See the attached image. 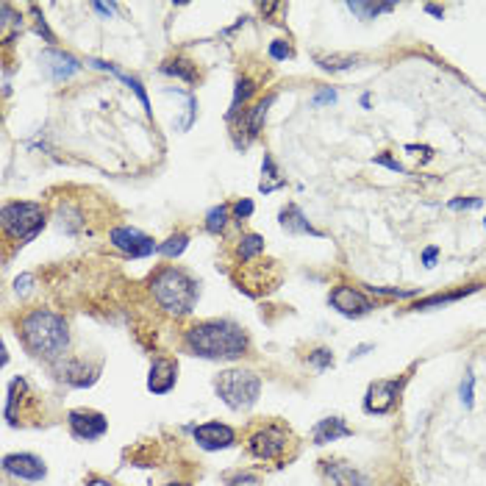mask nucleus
Segmentation results:
<instances>
[{
  "instance_id": "obj_3",
  "label": "nucleus",
  "mask_w": 486,
  "mask_h": 486,
  "mask_svg": "<svg viewBox=\"0 0 486 486\" xmlns=\"http://www.w3.org/2000/svg\"><path fill=\"white\" fill-rule=\"evenodd\" d=\"M150 292L167 314L187 317L197 303V281L181 267H162L150 278Z\"/></svg>"
},
{
  "instance_id": "obj_40",
  "label": "nucleus",
  "mask_w": 486,
  "mask_h": 486,
  "mask_svg": "<svg viewBox=\"0 0 486 486\" xmlns=\"http://www.w3.org/2000/svg\"><path fill=\"white\" fill-rule=\"evenodd\" d=\"M95 9L100 11V14H114V11H117V6H114V3H109V6H106V3H95Z\"/></svg>"
},
{
  "instance_id": "obj_18",
  "label": "nucleus",
  "mask_w": 486,
  "mask_h": 486,
  "mask_svg": "<svg viewBox=\"0 0 486 486\" xmlns=\"http://www.w3.org/2000/svg\"><path fill=\"white\" fill-rule=\"evenodd\" d=\"M345 436H353V428L342 417H325L314 425V445H328V442H336Z\"/></svg>"
},
{
  "instance_id": "obj_13",
  "label": "nucleus",
  "mask_w": 486,
  "mask_h": 486,
  "mask_svg": "<svg viewBox=\"0 0 486 486\" xmlns=\"http://www.w3.org/2000/svg\"><path fill=\"white\" fill-rule=\"evenodd\" d=\"M31 406H36V397H33L28 381L14 378L11 387H9V397H6V420H9V425H17L20 417H26V412Z\"/></svg>"
},
{
  "instance_id": "obj_32",
  "label": "nucleus",
  "mask_w": 486,
  "mask_h": 486,
  "mask_svg": "<svg viewBox=\"0 0 486 486\" xmlns=\"http://www.w3.org/2000/svg\"><path fill=\"white\" fill-rule=\"evenodd\" d=\"M270 56L275 59V62H287L292 56V48L287 45V42H281V39H275L272 45H270Z\"/></svg>"
},
{
  "instance_id": "obj_20",
  "label": "nucleus",
  "mask_w": 486,
  "mask_h": 486,
  "mask_svg": "<svg viewBox=\"0 0 486 486\" xmlns=\"http://www.w3.org/2000/svg\"><path fill=\"white\" fill-rule=\"evenodd\" d=\"M272 103H275V95H267L245 114V131H248V136H259V131L264 126V120H267V114H270V109H272Z\"/></svg>"
},
{
  "instance_id": "obj_43",
  "label": "nucleus",
  "mask_w": 486,
  "mask_h": 486,
  "mask_svg": "<svg viewBox=\"0 0 486 486\" xmlns=\"http://www.w3.org/2000/svg\"><path fill=\"white\" fill-rule=\"evenodd\" d=\"M87 486H111V484H109V481H103V478H89Z\"/></svg>"
},
{
  "instance_id": "obj_5",
  "label": "nucleus",
  "mask_w": 486,
  "mask_h": 486,
  "mask_svg": "<svg viewBox=\"0 0 486 486\" xmlns=\"http://www.w3.org/2000/svg\"><path fill=\"white\" fill-rule=\"evenodd\" d=\"M48 226V211L39 203H6L3 206V231L20 245L36 239V233Z\"/></svg>"
},
{
  "instance_id": "obj_14",
  "label": "nucleus",
  "mask_w": 486,
  "mask_h": 486,
  "mask_svg": "<svg viewBox=\"0 0 486 486\" xmlns=\"http://www.w3.org/2000/svg\"><path fill=\"white\" fill-rule=\"evenodd\" d=\"M59 372V381H65L67 387H75V389H87L92 387L97 378H100V364H89V361H65L56 367Z\"/></svg>"
},
{
  "instance_id": "obj_41",
  "label": "nucleus",
  "mask_w": 486,
  "mask_h": 486,
  "mask_svg": "<svg viewBox=\"0 0 486 486\" xmlns=\"http://www.w3.org/2000/svg\"><path fill=\"white\" fill-rule=\"evenodd\" d=\"M367 350H372V345H358L356 350H353V353H350V361H353V358H358V356H364V353H367Z\"/></svg>"
},
{
  "instance_id": "obj_22",
  "label": "nucleus",
  "mask_w": 486,
  "mask_h": 486,
  "mask_svg": "<svg viewBox=\"0 0 486 486\" xmlns=\"http://www.w3.org/2000/svg\"><path fill=\"white\" fill-rule=\"evenodd\" d=\"M481 287H467V289H455V292H448V294H433V297H425V300H417L412 306V311H425V309H436V306H448V303H455L473 292H478Z\"/></svg>"
},
{
  "instance_id": "obj_26",
  "label": "nucleus",
  "mask_w": 486,
  "mask_h": 486,
  "mask_svg": "<svg viewBox=\"0 0 486 486\" xmlns=\"http://www.w3.org/2000/svg\"><path fill=\"white\" fill-rule=\"evenodd\" d=\"M314 62L323 67V70H331V72H342V70H350V67H356L361 59L358 56H336V53H331V56H323V53H317L314 56Z\"/></svg>"
},
{
  "instance_id": "obj_21",
  "label": "nucleus",
  "mask_w": 486,
  "mask_h": 486,
  "mask_svg": "<svg viewBox=\"0 0 486 486\" xmlns=\"http://www.w3.org/2000/svg\"><path fill=\"white\" fill-rule=\"evenodd\" d=\"M256 92V81L253 78H248V75H242L239 81H236V89H233V100H231V109H228V120H233L242 109H245V103L250 100V95Z\"/></svg>"
},
{
  "instance_id": "obj_30",
  "label": "nucleus",
  "mask_w": 486,
  "mask_h": 486,
  "mask_svg": "<svg viewBox=\"0 0 486 486\" xmlns=\"http://www.w3.org/2000/svg\"><path fill=\"white\" fill-rule=\"evenodd\" d=\"M309 364L317 367V370H328V367L333 364V353H331L328 348H317L314 353H309Z\"/></svg>"
},
{
  "instance_id": "obj_7",
  "label": "nucleus",
  "mask_w": 486,
  "mask_h": 486,
  "mask_svg": "<svg viewBox=\"0 0 486 486\" xmlns=\"http://www.w3.org/2000/svg\"><path fill=\"white\" fill-rule=\"evenodd\" d=\"M289 439H292V433L287 428H281V425H264V428H259L256 433H250L248 448H250V453L256 455V458L275 461V458H281V455L287 453Z\"/></svg>"
},
{
  "instance_id": "obj_24",
  "label": "nucleus",
  "mask_w": 486,
  "mask_h": 486,
  "mask_svg": "<svg viewBox=\"0 0 486 486\" xmlns=\"http://www.w3.org/2000/svg\"><path fill=\"white\" fill-rule=\"evenodd\" d=\"M162 72L164 75H175V78H181V81H187V84H194V81H197V70H194V65L189 62V59H172V62H164Z\"/></svg>"
},
{
  "instance_id": "obj_16",
  "label": "nucleus",
  "mask_w": 486,
  "mask_h": 486,
  "mask_svg": "<svg viewBox=\"0 0 486 486\" xmlns=\"http://www.w3.org/2000/svg\"><path fill=\"white\" fill-rule=\"evenodd\" d=\"M175 384H178V361L164 356L153 358L150 375H148V389L153 394H167V392L175 389Z\"/></svg>"
},
{
  "instance_id": "obj_36",
  "label": "nucleus",
  "mask_w": 486,
  "mask_h": 486,
  "mask_svg": "<svg viewBox=\"0 0 486 486\" xmlns=\"http://www.w3.org/2000/svg\"><path fill=\"white\" fill-rule=\"evenodd\" d=\"M336 100V92L333 89H323V92H317V95L311 97V106H323V103H333Z\"/></svg>"
},
{
  "instance_id": "obj_42",
  "label": "nucleus",
  "mask_w": 486,
  "mask_h": 486,
  "mask_svg": "<svg viewBox=\"0 0 486 486\" xmlns=\"http://www.w3.org/2000/svg\"><path fill=\"white\" fill-rule=\"evenodd\" d=\"M425 11H428V14H433V17H442V14H445L439 6H425Z\"/></svg>"
},
{
  "instance_id": "obj_6",
  "label": "nucleus",
  "mask_w": 486,
  "mask_h": 486,
  "mask_svg": "<svg viewBox=\"0 0 486 486\" xmlns=\"http://www.w3.org/2000/svg\"><path fill=\"white\" fill-rule=\"evenodd\" d=\"M406 381H409L406 375L372 381V384L367 387V394H364V412H367V414H389V412L400 403V394H403Z\"/></svg>"
},
{
  "instance_id": "obj_38",
  "label": "nucleus",
  "mask_w": 486,
  "mask_h": 486,
  "mask_svg": "<svg viewBox=\"0 0 486 486\" xmlns=\"http://www.w3.org/2000/svg\"><path fill=\"white\" fill-rule=\"evenodd\" d=\"M372 292H378V294H389V297H412L414 292H403V289H384V287H370Z\"/></svg>"
},
{
  "instance_id": "obj_2",
  "label": "nucleus",
  "mask_w": 486,
  "mask_h": 486,
  "mask_svg": "<svg viewBox=\"0 0 486 486\" xmlns=\"http://www.w3.org/2000/svg\"><path fill=\"white\" fill-rule=\"evenodd\" d=\"M20 339L36 358L59 361L70 348V328L62 314L48 309H33L20 320Z\"/></svg>"
},
{
  "instance_id": "obj_1",
  "label": "nucleus",
  "mask_w": 486,
  "mask_h": 486,
  "mask_svg": "<svg viewBox=\"0 0 486 486\" xmlns=\"http://www.w3.org/2000/svg\"><path fill=\"white\" fill-rule=\"evenodd\" d=\"M184 348L197 358L209 361H233L242 358L250 348L245 328L231 320H206L192 325L184 333Z\"/></svg>"
},
{
  "instance_id": "obj_25",
  "label": "nucleus",
  "mask_w": 486,
  "mask_h": 486,
  "mask_svg": "<svg viewBox=\"0 0 486 486\" xmlns=\"http://www.w3.org/2000/svg\"><path fill=\"white\" fill-rule=\"evenodd\" d=\"M348 9L356 14L358 20H372V17H378V14L392 11V9H394V3H361V0H350V3H348Z\"/></svg>"
},
{
  "instance_id": "obj_12",
  "label": "nucleus",
  "mask_w": 486,
  "mask_h": 486,
  "mask_svg": "<svg viewBox=\"0 0 486 486\" xmlns=\"http://www.w3.org/2000/svg\"><path fill=\"white\" fill-rule=\"evenodd\" d=\"M3 470L20 481H42L48 475V467L39 455L33 453H11L3 455Z\"/></svg>"
},
{
  "instance_id": "obj_28",
  "label": "nucleus",
  "mask_w": 486,
  "mask_h": 486,
  "mask_svg": "<svg viewBox=\"0 0 486 486\" xmlns=\"http://www.w3.org/2000/svg\"><path fill=\"white\" fill-rule=\"evenodd\" d=\"M236 253H239V259H242V261L256 259L259 253H264V239H261L259 233H245V236L239 239V248H236Z\"/></svg>"
},
{
  "instance_id": "obj_11",
  "label": "nucleus",
  "mask_w": 486,
  "mask_h": 486,
  "mask_svg": "<svg viewBox=\"0 0 486 486\" xmlns=\"http://www.w3.org/2000/svg\"><path fill=\"white\" fill-rule=\"evenodd\" d=\"M192 436L194 442L203 451H209V453L226 451V448H231L236 442V431L231 425H226V422H203V425L192 428Z\"/></svg>"
},
{
  "instance_id": "obj_45",
  "label": "nucleus",
  "mask_w": 486,
  "mask_h": 486,
  "mask_svg": "<svg viewBox=\"0 0 486 486\" xmlns=\"http://www.w3.org/2000/svg\"><path fill=\"white\" fill-rule=\"evenodd\" d=\"M484 228H486V220H484Z\"/></svg>"
},
{
  "instance_id": "obj_33",
  "label": "nucleus",
  "mask_w": 486,
  "mask_h": 486,
  "mask_svg": "<svg viewBox=\"0 0 486 486\" xmlns=\"http://www.w3.org/2000/svg\"><path fill=\"white\" fill-rule=\"evenodd\" d=\"M231 209H233V217L242 223V220H248L253 214V200H236Z\"/></svg>"
},
{
  "instance_id": "obj_29",
  "label": "nucleus",
  "mask_w": 486,
  "mask_h": 486,
  "mask_svg": "<svg viewBox=\"0 0 486 486\" xmlns=\"http://www.w3.org/2000/svg\"><path fill=\"white\" fill-rule=\"evenodd\" d=\"M187 245H189V236L187 233H172L167 242L159 245V253H162L164 259H178L187 250Z\"/></svg>"
},
{
  "instance_id": "obj_8",
  "label": "nucleus",
  "mask_w": 486,
  "mask_h": 486,
  "mask_svg": "<svg viewBox=\"0 0 486 486\" xmlns=\"http://www.w3.org/2000/svg\"><path fill=\"white\" fill-rule=\"evenodd\" d=\"M109 242L117 250H123L126 256H131V259H148V256L159 253V245L148 233H142L139 228H131V226L111 228L109 231Z\"/></svg>"
},
{
  "instance_id": "obj_10",
  "label": "nucleus",
  "mask_w": 486,
  "mask_h": 486,
  "mask_svg": "<svg viewBox=\"0 0 486 486\" xmlns=\"http://www.w3.org/2000/svg\"><path fill=\"white\" fill-rule=\"evenodd\" d=\"M328 303L342 314V317H364V314H370L375 306H372V300L364 294V292L353 289V287H336V289H331V294H328Z\"/></svg>"
},
{
  "instance_id": "obj_15",
  "label": "nucleus",
  "mask_w": 486,
  "mask_h": 486,
  "mask_svg": "<svg viewBox=\"0 0 486 486\" xmlns=\"http://www.w3.org/2000/svg\"><path fill=\"white\" fill-rule=\"evenodd\" d=\"M81 62L72 56V53H65V50H45L42 53V70L50 81H67L72 78L78 70H81Z\"/></svg>"
},
{
  "instance_id": "obj_35",
  "label": "nucleus",
  "mask_w": 486,
  "mask_h": 486,
  "mask_svg": "<svg viewBox=\"0 0 486 486\" xmlns=\"http://www.w3.org/2000/svg\"><path fill=\"white\" fill-rule=\"evenodd\" d=\"M375 164H381V167H389L392 172H397V175H403L406 172V167L400 162H394L392 156H387V153H381V156H375Z\"/></svg>"
},
{
  "instance_id": "obj_44",
  "label": "nucleus",
  "mask_w": 486,
  "mask_h": 486,
  "mask_svg": "<svg viewBox=\"0 0 486 486\" xmlns=\"http://www.w3.org/2000/svg\"><path fill=\"white\" fill-rule=\"evenodd\" d=\"M164 486H189V484H164Z\"/></svg>"
},
{
  "instance_id": "obj_9",
  "label": "nucleus",
  "mask_w": 486,
  "mask_h": 486,
  "mask_svg": "<svg viewBox=\"0 0 486 486\" xmlns=\"http://www.w3.org/2000/svg\"><path fill=\"white\" fill-rule=\"evenodd\" d=\"M67 425H70V433L81 442H95L109 431V420L92 409H72L67 414Z\"/></svg>"
},
{
  "instance_id": "obj_17",
  "label": "nucleus",
  "mask_w": 486,
  "mask_h": 486,
  "mask_svg": "<svg viewBox=\"0 0 486 486\" xmlns=\"http://www.w3.org/2000/svg\"><path fill=\"white\" fill-rule=\"evenodd\" d=\"M323 470L333 481V486H372L370 475H364L361 470L350 467V464H342V461H323Z\"/></svg>"
},
{
  "instance_id": "obj_4",
  "label": "nucleus",
  "mask_w": 486,
  "mask_h": 486,
  "mask_svg": "<svg viewBox=\"0 0 486 486\" xmlns=\"http://www.w3.org/2000/svg\"><path fill=\"white\" fill-rule=\"evenodd\" d=\"M214 392L231 412H248L261 394V378L253 370H223L214 378Z\"/></svg>"
},
{
  "instance_id": "obj_37",
  "label": "nucleus",
  "mask_w": 486,
  "mask_h": 486,
  "mask_svg": "<svg viewBox=\"0 0 486 486\" xmlns=\"http://www.w3.org/2000/svg\"><path fill=\"white\" fill-rule=\"evenodd\" d=\"M31 284H33L31 275H20V278L14 281V292H17V294H26V292L31 289Z\"/></svg>"
},
{
  "instance_id": "obj_34",
  "label": "nucleus",
  "mask_w": 486,
  "mask_h": 486,
  "mask_svg": "<svg viewBox=\"0 0 486 486\" xmlns=\"http://www.w3.org/2000/svg\"><path fill=\"white\" fill-rule=\"evenodd\" d=\"M484 200L481 197H458V200H451V209L458 211V209H478Z\"/></svg>"
},
{
  "instance_id": "obj_39",
  "label": "nucleus",
  "mask_w": 486,
  "mask_h": 486,
  "mask_svg": "<svg viewBox=\"0 0 486 486\" xmlns=\"http://www.w3.org/2000/svg\"><path fill=\"white\" fill-rule=\"evenodd\" d=\"M436 256H439V248H428V250L422 253V261H425V267H433Z\"/></svg>"
},
{
  "instance_id": "obj_27",
  "label": "nucleus",
  "mask_w": 486,
  "mask_h": 486,
  "mask_svg": "<svg viewBox=\"0 0 486 486\" xmlns=\"http://www.w3.org/2000/svg\"><path fill=\"white\" fill-rule=\"evenodd\" d=\"M231 211H233V209H231L228 203H220V206L209 209V214H206V231H209V233H223L228 226Z\"/></svg>"
},
{
  "instance_id": "obj_19",
  "label": "nucleus",
  "mask_w": 486,
  "mask_h": 486,
  "mask_svg": "<svg viewBox=\"0 0 486 486\" xmlns=\"http://www.w3.org/2000/svg\"><path fill=\"white\" fill-rule=\"evenodd\" d=\"M281 228L284 231H289V233H309V236H323L317 228L311 226L309 220H306V214L300 211V206H294V203H289L287 209H281Z\"/></svg>"
},
{
  "instance_id": "obj_23",
  "label": "nucleus",
  "mask_w": 486,
  "mask_h": 486,
  "mask_svg": "<svg viewBox=\"0 0 486 486\" xmlns=\"http://www.w3.org/2000/svg\"><path fill=\"white\" fill-rule=\"evenodd\" d=\"M261 172H264V178H267V181H261L259 184V189L264 194H270V192H275V189H281V187H287V181H284V178H281V172L275 170V162H272V156H270V153L264 156Z\"/></svg>"
},
{
  "instance_id": "obj_31",
  "label": "nucleus",
  "mask_w": 486,
  "mask_h": 486,
  "mask_svg": "<svg viewBox=\"0 0 486 486\" xmlns=\"http://www.w3.org/2000/svg\"><path fill=\"white\" fill-rule=\"evenodd\" d=\"M473 389H475V378H473V372H467V378L461 381V389H458V397L467 409H473Z\"/></svg>"
}]
</instances>
